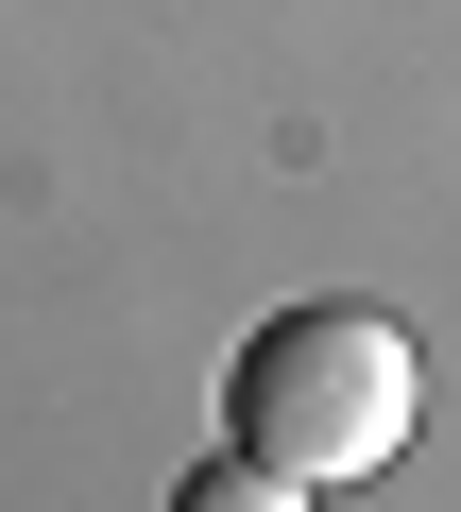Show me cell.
Instances as JSON below:
<instances>
[{
  "label": "cell",
  "mask_w": 461,
  "mask_h": 512,
  "mask_svg": "<svg viewBox=\"0 0 461 512\" xmlns=\"http://www.w3.org/2000/svg\"><path fill=\"white\" fill-rule=\"evenodd\" d=\"M222 410H240V461H274L291 495H342V478L410 461L427 359H410L393 308H274L240 342V376H222Z\"/></svg>",
  "instance_id": "obj_1"
}]
</instances>
